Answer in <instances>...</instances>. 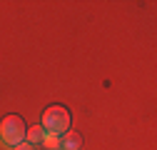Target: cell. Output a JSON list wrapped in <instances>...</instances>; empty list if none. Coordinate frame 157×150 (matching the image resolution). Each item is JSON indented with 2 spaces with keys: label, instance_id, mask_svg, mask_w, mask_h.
Instances as JSON below:
<instances>
[{
  "label": "cell",
  "instance_id": "cell-6",
  "mask_svg": "<svg viewBox=\"0 0 157 150\" xmlns=\"http://www.w3.org/2000/svg\"><path fill=\"white\" fill-rule=\"evenodd\" d=\"M13 150H35V145H30V143H20V145H15Z\"/></svg>",
  "mask_w": 157,
  "mask_h": 150
},
{
  "label": "cell",
  "instance_id": "cell-4",
  "mask_svg": "<svg viewBox=\"0 0 157 150\" xmlns=\"http://www.w3.org/2000/svg\"><path fill=\"white\" fill-rule=\"evenodd\" d=\"M45 130H43V125H28V133H25V143H30V145H43V140H45Z\"/></svg>",
  "mask_w": 157,
  "mask_h": 150
},
{
  "label": "cell",
  "instance_id": "cell-3",
  "mask_svg": "<svg viewBox=\"0 0 157 150\" xmlns=\"http://www.w3.org/2000/svg\"><path fill=\"white\" fill-rule=\"evenodd\" d=\"M80 148H82V133L67 130L60 135V150H80Z\"/></svg>",
  "mask_w": 157,
  "mask_h": 150
},
{
  "label": "cell",
  "instance_id": "cell-1",
  "mask_svg": "<svg viewBox=\"0 0 157 150\" xmlns=\"http://www.w3.org/2000/svg\"><path fill=\"white\" fill-rule=\"evenodd\" d=\"M40 125H43V130L48 135H63L72 125V115H70V110L65 105H48L43 110Z\"/></svg>",
  "mask_w": 157,
  "mask_h": 150
},
{
  "label": "cell",
  "instance_id": "cell-2",
  "mask_svg": "<svg viewBox=\"0 0 157 150\" xmlns=\"http://www.w3.org/2000/svg\"><path fill=\"white\" fill-rule=\"evenodd\" d=\"M25 133H28V123L20 115H5L0 120V143L3 145H20L25 143Z\"/></svg>",
  "mask_w": 157,
  "mask_h": 150
},
{
  "label": "cell",
  "instance_id": "cell-5",
  "mask_svg": "<svg viewBox=\"0 0 157 150\" xmlns=\"http://www.w3.org/2000/svg\"><path fill=\"white\" fill-rule=\"evenodd\" d=\"M43 148L45 150H60V135H45Z\"/></svg>",
  "mask_w": 157,
  "mask_h": 150
}]
</instances>
